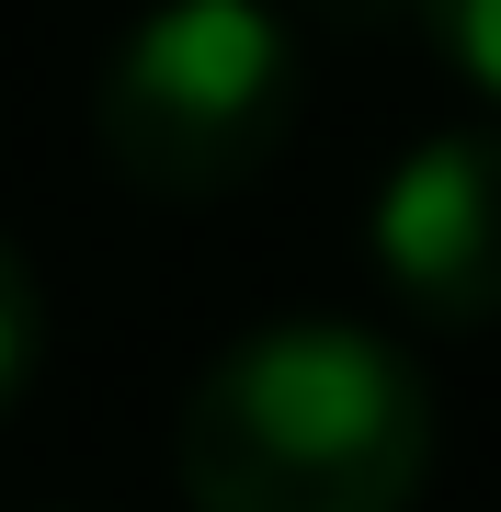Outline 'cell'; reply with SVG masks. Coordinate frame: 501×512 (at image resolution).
<instances>
[{
	"mask_svg": "<svg viewBox=\"0 0 501 512\" xmlns=\"http://www.w3.org/2000/svg\"><path fill=\"white\" fill-rule=\"evenodd\" d=\"M194 512H410L433 478V387L365 319H262L171 421Z\"/></svg>",
	"mask_w": 501,
	"mask_h": 512,
	"instance_id": "6da1fadb",
	"label": "cell"
},
{
	"mask_svg": "<svg viewBox=\"0 0 501 512\" xmlns=\"http://www.w3.org/2000/svg\"><path fill=\"white\" fill-rule=\"evenodd\" d=\"M297 103H308V57L262 0H160L103 57L92 137L137 194L217 205L274 171V148L297 137Z\"/></svg>",
	"mask_w": 501,
	"mask_h": 512,
	"instance_id": "7a4b0ae2",
	"label": "cell"
},
{
	"mask_svg": "<svg viewBox=\"0 0 501 512\" xmlns=\"http://www.w3.org/2000/svg\"><path fill=\"white\" fill-rule=\"evenodd\" d=\"M376 274L410 319H501V126H445L376 183Z\"/></svg>",
	"mask_w": 501,
	"mask_h": 512,
	"instance_id": "3957f363",
	"label": "cell"
},
{
	"mask_svg": "<svg viewBox=\"0 0 501 512\" xmlns=\"http://www.w3.org/2000/svg\"><path fill=\"white\" fill-rule=\"evenodd\" d=\"M46 365V285L23 262V239L0 228V410H23V387Z\"/></svg>",
	"mask_w": 501,
	"mask_h": 512,
	"instance_id": "277c9868",
	"label": "cell"
},
{
	"mask_svg": "<svg viewBox=\"0 0 501 512\" xmlns=\"http://www.w3.org/2000/svg\"><path fill=\"white\" fill-rule=\"evenodd\" d=\"M422 35L456 57V80H479L501 103V0H422Z\"/></svg>",
	"mask_w": 501,
	"mask_h": 512,
	"instance_id": "5b68a950",
	"label": "cell"
}]
</instances>
